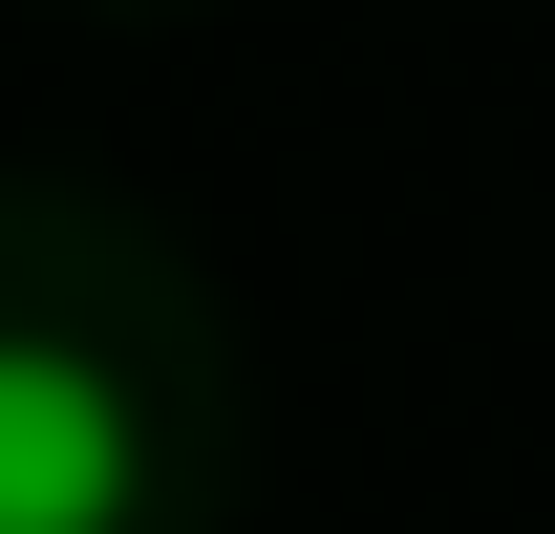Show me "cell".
<instances>
[{
	"mask_svg": "<svg viewBox=\"0 0 555 534\" xmlns=\"http://www.w3.org/2000/svg\"><path fill=\"white\" fill-rule=\"evenodd\" d=\"M150 428L86 342H0V534H129Z\"/></svg>",
	"mask_w": 555,
	"mask_h": 534,
	"instance_id": "6da1fadb",
	"label": "cell"
}]
</instances>
